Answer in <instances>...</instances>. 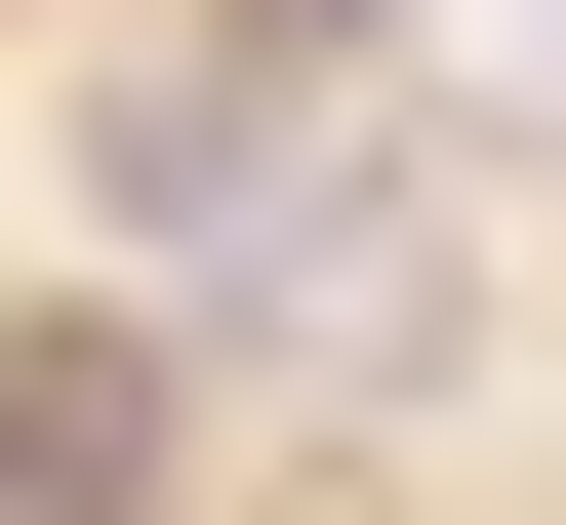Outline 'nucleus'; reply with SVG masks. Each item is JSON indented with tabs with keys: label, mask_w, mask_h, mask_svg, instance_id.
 Returning a JSON list of instances; mask_svg holds the SVG:
<instances>
[{
	"label": "nucleus",
	"mask_w": 566,
	"mask_h": 525,
	"mask_svg": "<svg viewBox=\"0 0 566 525\" xmlns=\"http://www.w3.org/2000/svg\"><path fill=\"white\" fill-rule=\"evenodd\" d=\"M0 485H41V525H122V485H163V364H122V324H41V364H0Z\"/></svg>",
	"instance_id": "1"
}]
</instances>
